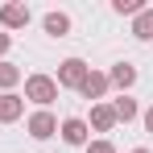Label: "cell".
<instances>
[{
    "instance_id": "obj_1",
    "label": "cell",
    "mask_w": 153,
    "mask_h": 153,
    "mask_svg": "<svg viewBox=\"0 0 153 153\" xmlns=\"http://www.w3.org/2000/svg\"><path fill=\"white\" fill-rule=\"evenodd\" d=\"M25 100L37 103V108H50L58 100V83L54 75H25Z\"/></svg>"
},
{
    "instance_id": "obj_2",
    "label": "cell",
    "mask_w": 153,
    "mask_h": 153,
    "mask_svg": "<svg viewBox=\"0 0 153 153\" xmlns=\"http://www.w3.org/2000/svg\"><path fill=\"white\" fill-rule=\"evenodd\" d=\"M87 75H91V66H87L83 58H62V62H58V75H54V83H58V91H62V87H66V91H79Z\"/></svg>"
},
{
    "instance_id": "obj_3",
    "label": "cell",
    "mask_w": 153,
    "mask_h": 153,
    "mask_svg": "<svg viewBox=\"0 0 153 153\" xmlns=\"http://www.w3.org/2000/svg\"><path fill=\"white\" fill-rule=\"evenodd\" d=\"M58 137L71 145V149H87V141H91V128L83 116H66V120H58Z\"/></svg>"
},
{
    "instance_id": "obj_4",
    "label": "cell",
    "mask_w": 153,
    "mask_h": 153,
    "mask_svg": "<svg viewBox=\"0 0 153 153\" xmlns=\"http://www.w3.org/2000/svg\"><path fill=\"white\" fill-rule=\"evenodd\" d=\"M25 128H29L33 141H50V137H58V116H54L50 108H37V112L25 120Z\"/></svg>"
},
{
    "instance_id": "obj_5",
    "label": "cell",
    "mask_w": 153,
    "mask_h": 153,
    "mask_svg": "<svg viewBox=\"0 0 153 153\" xmlns=\"http://www.w3.org/2000/svg\"><path fill=\"white\" fill-rule=\"evenodd\" d=\"M29 21H33L29 4H21V0H8V4H0V25H4V33H13V29H25Z\"/></svg>"
},
{
    "instance_id": "obj_6",
    "label": "cell",
    "mask_w": 153,
    "mask_h": 153,
    "mask_svg": "<svg viewBox=\"0 0 153 153\" xmlns=\"http://www.w3.org/2000/svg\"><path fill=\"white\" fill-rule=\"evenodd\" d=\"M108 91H112V83H108L103 71H91V75L83 79V87H79V95H83V100H91V103H103Z\"/></svg>"
},
{
    "instance_id": "obj_7",
    "label": "cell",
    "mask_w": 153,
    "mask_h": 153,
    "mask_svg": "<svg viewBox=\"0 0 153 153\" xmlns=\"http://www.w3.org/2000/svg\"><path fill=\"white\" fill-rule=\"evenodd\" d=\"M21 116H25V95L4 91V95H0V124H17Z\"/></svg>"
},
{
    "instance_id": "obj_8",
    "label": "cell",
    "mask_w": 153,
    "mask_h": 153,
    "mask_svg": "<svg viewBox=\"0 0 153 153\" xmlns=\"http://www.w3.org/2000/svg\"><path fill=\"white\" fill-rule=\"evenodd\" d=\"M42 29H46L50 37H71L75 21H71V13H58V8H50V13L42 17Z\"/></svg>"
},
{
    "instance_id": "obj_9",
    "label": "cell",
    "mask_w": 153,
    "mask_h": 153,
    "mask_svg": "<svg viewBox=\"0 0 153 153\" xmlns=\"http://www.w3.org/2000/svg\"><path fill=\"white\" fill-rule=\"evenodd\" d=\"M108 83H112L120 95H128V87H137V66H132V62H116V66L108 71Z\"/></svg>"
},
{
    "instance_id": "obj_10",
    "label": "cell",
    "mask_w": 153,
    "mask_h": 153,
    "mask_svg": "<svg viewBox=\"0 0 153 153\" xmlns=\"http://www.w3.org/2000/svg\"><path fill=\"white\" fill-rule=\"evenodd\" d=\"M87 128L91 132H112L116 128V116H112V103H91V120H87Z\"/></svg>"
},
{
    "instance_id": "obj_11",
    "label": "cell",
    "mask_w": 153,
    "mask_h": 153,
    "mask_svg": "<svg viewBox=\"0 0 153 153\" xmlns=\"http://www.w3.org/2000/svg\"><path fill=\"white\" fill-rule=\"evenodd\" d=\"M112 116H116V124H132V120L141 116V108H137L132 95H116V100H112Z\"/></svg>"
},
{
    "instance_id": "obj_12",
    "label": "cell",
    "mask_w": 153,
    "mask_h": 153,
    "mask_svg": "<svg viewBox=\"0 0 153 153\" xmlns=\"http://www.w3.org/2000/svg\"><path fill=\"white\" fill-rule=\"evenodd\" d=\"M132 37H137V42H153V4H145V8L132 17Z\"/></svg>"
},
{
    "instance_id": "obj_13",
    "label": "cell",
    "mask_w": 153,
    "mask_h": 153,
    "mask_svg": "<svg viewBox=\"0 0 153 153\" xmlns=\"http://www.w3.org/2000/svg\"><path fill=\"white\" fill-rule=\"evenodd\" d=\"M17 83H25V71H21L17 62H8V58H4V62H0V95H4V91H13Z\"/></svg>"
},
{
    "instance_id": "obj_14",
    "label": "cell",
    "mask_w": 153,
    "mask_h": 153,
    "mask_svg": "<svg viewBox=\"0 0 153 153\" xmlns=\"http://www.w3.org/2000/svg\"><path fill=\"white\" fill-rule=\"evenodd\" d=\"M141 8H145L141 0H112V13H116V17H137Z\"/></svg>"
},
{
    "instance_id": "obj_15",
    "label": "cell",
    "mask_w": 153,
    "mask_h": 153,
    "mask_svg": "<svg viewBox=\"0 0 153 153\" xmlns=\"http://www.w3.org/2000/svg\"><path fill=\"white\" fill-rule=\"evenodd\" d=\"M87 153H116V145L108 137H95V141H87Z\"/></svg>"
},
{
    "instance_id": "obj_16",
    "label": "cell",
    "mask_w": 153,
    "mask_h": 153,
    "mask_svg": "<svg viewBox=\"0 0 153 153\" xmlns=\"http://www.w3.org/2000/svg\"><path fill=\"white\" fill-rule=\"evenodd\" d=\"M141 124H145V132H153V103L145 108V112H141Z\"/></svg>"
},
{
    "instance_id": "obj_17",
    "label": "cell",
    "mask_w": 153,
    "mask_h": 153,
    "mask_svg": "<svg viewBox=\"0 0 153 153\" xmlns=\"http://www.w3.org/2000/svg\"><path fill=\"white\" fill-rule=\"evenodd\" d=\"M8 46H13V33H0V62H4V54H8Z\"/></svg>"
},
{
    "instance_id": "obj_18",
    "label": "cell",
    "mask_w": 153,
    "mask_h": 153,
    "mask_svg": "<svg viewBox=\"0 0 153 153\" xmlns=\"http://www.w3.org/2000/svg\"><path fill=\"white\" fill-rule=\"evenodd\" d=\"M132 153H149V149H145V145H141V149H132Z\"/></svg>"
}]
</instances>
